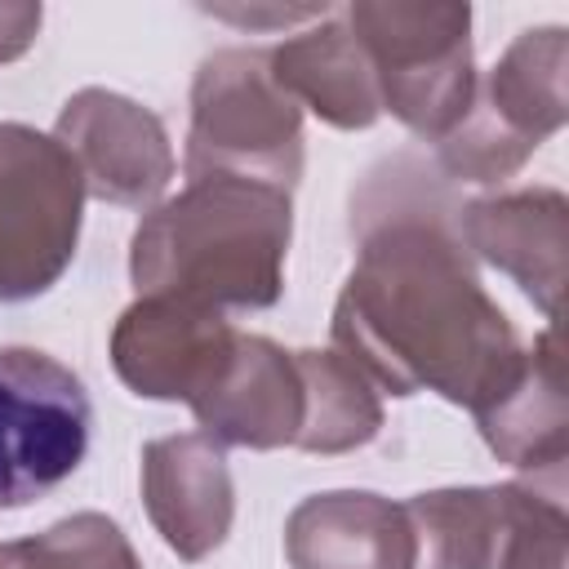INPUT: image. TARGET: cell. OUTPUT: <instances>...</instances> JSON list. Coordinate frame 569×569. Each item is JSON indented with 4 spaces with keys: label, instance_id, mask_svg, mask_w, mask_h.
<instances>
[{
    "label": "cell",
    "instance_id": "6da1fadb",
    "mask_svg": "<svg viewBox=\"0 0 569 569\" xmlns=\"http://www.w3.org/2000/svg\"><path fill=\"white\" fill-rule=\"evenodd\" d=\"M351 227L360 249L333 302V351L391 396L436 391L476 413L525 347L485 293L445 191L413 160H391L360 182Z\"/></svg>",
    "mask_w": 569,
    "mask_h": 569
},
{
    "label": "cell",
    "instance_id": "7a4b0ae2",
    "mask_svg": "<svg viewBox=\"0 0 569 569\" xmlns=\"http://www.w3.org/2000/svg\"><path fill=\"white\" fill-rule=\"evenodd\" d=\"M293 200L249 178H191L142 213L129 240V280L151 298L209 311H262L284 293Z\"/></svg>",
    "mask_w": 569,
    "mask_h": 569
},
{
    "label": "cell",
    "instance_id": "3957f363",
    "mask_svg": "<svg viewBox=\"0 0 569 569\" xmlns=\"http://www.w3.org/2000/svg\"><path fill=\"white\" fill-rule=\"evenodd\" d=\"M302 107L276 84L267 49H218L196 67L187 124L191 178H249L293 191L307 164Z\"/></svg>",
    "mask_w": 569,
    "mask_h": 569
},
{
    "label": "cell",
    "instance_id": "277c9868",
    "mask_svg": "<svg viewBox=\"0 0 569 569\" xmlns=\"http://www.w3.org/2000/svg\"><path fill=\"white\" fill-rule=\"evenodd\" d=\"M378 102L418 138H445L471 107V9L445 0H356L347 13Z\"/></svg>",
    "mask_w": 569,
    "mask_h": 569
},
{
    "label": "cell",
    "instance_id": "5b68a950",
    "mask_svg": "<svg viewBox=\"0 0 569 569\" xmlns=\"http://www.w3.org/2000/svg\"><path fill=\"white\" fill-rule=\"evenodd\" d=\"M569 31L529 27L476 84L467 116L440 138V173L458 182L511 178L569 120Z\"/></svg>",
    "mask_w": 569,
    "mask_h": 569
},
{
    "label": "cell",
    "instance_id": "8992f818",
    "mask_svg": "<svg viewBox=\"0 0 569 569\" xmlns=\"http://www.w3.org/2000/svg\"><path fill=\"white\" fill-rule=\"evenodd\" d=\"M400 507L413 529V569H565V489L453 485Z\"/></svg>",
    "mask_w": 569,
    "mask_h": 569
},
{
    "label": "cell",
    "instance_id": "52a82bcc",
    "mask_svg": "<svg viewBox=\"0 0 569 569\" xmlns=\"http://www.w3.org/2000/svg\"><path fill=\"white\" fill-rule=\"evenodd\" d=\"M84 178L53 133L0 120V302L49 293L76 258Z\"/></svg>",
    "mask_w": 569,
    "mask_h": 569
},
{
    "label": "cell",
    "instance_id": "ba28073f",
    "mask_svg": "<svg viewBox=\"0 0 569 569\" xmlns=\"http://www.w3.org/2000/svg\"><path fill=\"white\" fill-rule=\"evenodd\" d=\"M89 391L36 347H0V511L67 485L89 453Z\"/></svg>",
    "mask_w": 569,
    "mask_h": 569
},
{
    "label": "cell",
    "instance_id": "9c48e42d",
    "mask_svg": "<svg viewBox=\"0 0 569 569\" xmlns=\"http://www.w3.org/2000/svg\"><path fill=\"white\" fill-rule=\"evenodd\" d=\"M53 138L76 160L84 196L102 204L156 209L173 178V147L164 120L116 89L89 84L71 93L53 120Z\"/></svg>",
    "mask_w": 569,
    "mask_h": 569
},
{
    "label": "cell",
    "instance_id": "30bf717a",
    "mask_svg": "<svg viewBox=\"0 0 569 569\" xmlns=\"http://www.w3.org/2000/svg\"><path fill=\"white\" fill-rule=\"evenodd\" d=\"M236 329L222 311L142 293L111 329V369L142 400L196 405L222 373Z\"/></svg>",
    "mask_w": 569,
    "mask_h": 569
},
{
    "label": "cell",
    "instance_id": "8fae6325",
    "mask_svg": "<svg viewBox=\"0 0 569 569\" xmlns=\"http://www.w3.org/2000/svg\"><path fill=\"white\" fill-rule=\"evenodd\" d=\"M200 436L222 449H293L307 418V378L298 351L262 333H236L213 387L191 405Z\"/></svg>",
    "mask_w": 569,
    "mask_h": 569
},
{
    "label": "cell",
    "instance_id": "7c38bea8",
    "mask_svg": "<svg viewBox=\"0 0 569 569\" xmlns=\"http://www.w3.org/2000/svg\"><path fill=\"white\" fill-rule=\"evenodd\" d=\"M458 236L471 258H485L520 284V293L547 316H560L565 262H569V200L556 187H525L471 200L458 209Z\"/></svg>",
    "mask_w": 569,
    "mask_h": 569
},
{
    "label": "cell",
    "instance_id": "4fadbf2b",
    "mask_svg": "<svg viewBox=\"0 0 569 569\" xmlns=\"http://www.w3.org/2000/svg\"><path fill=\"white\" fill-rule=\"evenodd\" d=\"M142 507L164 547L196 565L213 556L236 520V485L222 445L200 431L142 445Z\"/></svg>",
    "mask_w": 569,
    "mask_h": 569
},
{
    "label": "cell",
    "instance_id": "5bb4252c",
    "mask_svg": "<svg viewBox=\"0 0 569 569\" xmlns=\"http://www.w3.org/2000/svg\"><path fill=\"white\" fill-rule=\"evenodd\" d=\"M485 445L516 471L551 476L565 485L569 458V400L556 329H542L516 360L511 378L476 409Z\"/></svg>",
    "mask_w": 569,
    "mask_h": 569
},
{
    "label": "cell",
    "instance_id": "9a60e30c",
    "mask_svg": "<svg viewBox=\"0 0 569 569\" xmlns=\"http://www.w3.org/2000/svg\"><path fill=\"white\" fill-rule=\"evenodd\" d=\"M284 556L293 569H413V529L373 489H329L289 511Z\"/></svg>",
    "mask_w": 569,
    "mask_h": 569
},
{
    "label": "cell",
    "instance_id": "2e32d148",
    "mask_svg": "<svg viewBox=\"0 0 569 569\" xmlns=\"http://www.w3.org/2000/svg\"><path fill=\"white\" fill-rule=\"evenodd\" d=\"M276 84L333 129H369L382 116L378 84L347 18H325L267 49Z\"/></svg>",
    "mask_w": 569,
    "mask_h": 569
},
{
    "label": "cell",
    "instance_id": "e0dca14e",
    "mask_svg": "<svg viewBox=\"0 0 569 569\" xmlns=\"http://www.w3.org/2000/svg\"><path fill=\"white\" fill-rule=\"evenodd\" d=\"M298 365L307 378V418H302V436L293 449H307V453L365 449L382 431L378 387L351 360H342L333 347L329 351L302 347Z\"/></svg>",
    "mask_w": 569,
    "mask_h": 569
},
{
    "label": "cell",
    "instance_id": "ac0fdd59",
    "mask_svg": "<svg viewBox=\"0 0 569 569\" xmlns=\"http://www.w3.org/2000/svg\"><path fill=\"white\" fill-rule=\"evenodd\" d=\"M0 569H142V560L111 516L76 511L40 533L0 542Z\"/></svg>",
    "mask_w": 569,
    "mask_h": 569
},
{
    "label": "cell",
    "instance_id": "d6986e66",
    "mask_svg": "<svg viewBox=\"0 0 569 569\" xmlns=\"http://www.w3.org/2000/svg\"><path fill=\"white\" fill-rule=\"evenodd\" d=\"M44 9L31 0H0V62L22 58L40 36Z\"/></svg>",
    "mask_w": 569,
    "mask_h": 569
},
{
    "label": "cell",
    "instance_id": "ffe728a7",
    "mask_svg": "<svg viewBox=\"0 0 569 569\" xmlns=\"http://www.w3.org/2000/svg\"><path fill=\"white\" fill-rule=\"evenodd\" d=\"M209 13H218V18H227V22H236V27H262V22H276V27H289V22H302V18H325L329 13V4H302V9H227V4H218V9H209Z\"/></svg>",
    "mask_w": 569,
    "mask_h": 569
}]
</instances>
